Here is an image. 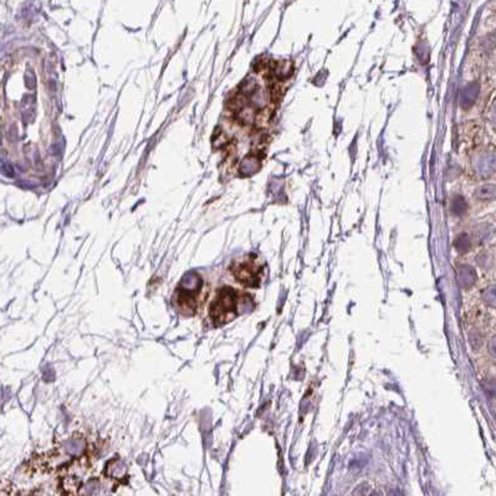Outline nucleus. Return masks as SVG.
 <instances>
[{
    "label": "nucleus",
    "mask_w": 496,
    "mask_h": 496,
    "mask_svg": "<svg viewBox=\"0 0 496 496\" xmlns=\"http://www.w3.org/2000/svg\"><path fill=\"white\" fill-rule=\"evenodd\" d=\"M239 296L233 289H222L210 308V316L216 325H223L232 321L239 313Z\"/></svg>",
    "instance_id": "f257e3e1"
},
{
    "label": "nucleus",
    "mask_w": 496,
    "mask_h": 496,
    "mask_svg": "<svg viewBox=\"0 0 496 496\" xmlns=\"http://www.w3.org/2000/svg\"><path fill=\"white\" fill-rule=\"evenodd\" d=\"M234 275L238 279V281H240L241 284L246 286L255 288L260 283L259 267L254 264H250V262H243V264L238 265L234 270Z\"/></svg>",
    "instance_id": "f03ea898"
},
{
    "label": "nucleus",
    "mask_w": 496,
    "mask_h": 496,
    "mask_svg": "<svg viewBox=\"0 0 496 496\" xmlns=\"http://www.w3.org/2000/svg\"><path fill=\"white\" fill-rule=\"evenodd\" d=\"M458 281H459L460 286L464 289H469L475 284L476 281V272L469 265H462L458 267Z\"/></svg>",
    "instance_id": "7ed1b4c3"
},
{
    "label": "nucleus",
    "mask_w": 496,
    "mask_h": 496,
    "mask_svg": "<svg viewBox=\"0 0 496 496\" xmlns=\"http://www.w3.org/2000/svg\"><path fill=\"white\" fill-rule=\"evenodd\" d=\"M200 286H202V279L199 278V275H198L197 272L192 271L184 276L183 280H182L181 289H179V290L193 294V292L199 290Z\"/></svg>",
    "instance_id": "20e7f679"
},
{
    "label": "nucleus",
    "mask_w": 496,
    "mask_h": 496,
    "mask_svg": "<svg viewBox=\"0 0 496 496\" xmlns=\"http://www.w3.org/2000/svg\"><path fill=\"white\" fill-rule=\"evenodd\" d=\"M107 475L115 479H121L127 473V466L120 459H112L106 465Z\"/></svg>",
    "instance_id": "39448f33"
},
{
    "label": "nucleus",
    "mask_w": 496,
    "mask_h": 496,
    "mask_svg": "<svg viewBox=\"0 0 496 496\" xmlns=\"http://www.w3.org/2000/svg\"><path fill=\"white\" fill-rule=\"evenodd\" d=\"M86 448V443L84 439L81 438H72L69 439L65 444H64V450L66 454L72 455V457H77V455L82 454Z\"/></svg>",
    "instance_id": "423d86ee"
},
{
    "label": "nucleus",
    "mask_w": 496,
    "mask_h": 496,
    "mask_svg": "<svg viewBox=\"0 0 496 496\" xmlns=\"http://www.w3.org/2000/svg\"><path fill=\"white\" fill-rule=\"evenodd\" d=\"M274 72L278 79L285 80L290 76L291 71H292V66L289 61H281V63L276 64V66L274 69Z\"/></svg>",
    "instance_id": "0eeeda50"
},
{
    "label": "nucleus",
    "mask_w": 496,
    "mask_h": 496,
    "mask_svg": "<svg viewBox=\"0 0 496 496\" xmlns=\"http://www.w3.org/2000/svg\"><path fill=\"white\" fill-rule=\"evenodd\" d=\"M476 197L480 200H492L495 198V187L492 184L490 186H484L480 187V188L476 190Z\"/></svg>",
    "instance_id": "6e6552de"
},
{
    "label": "nucleus",
    "mask_w": 496,
    "mask_h": 496,
    "mask_svg": "<svg viewBox=\"0 0 496 496\" xmlns=\"http://www.w3.org/2000/svg\"><path fill=\"white\" fill-rule=\"evenodd\" d=\"M100 482H98V480H90V481H87L86 482V485L84 487H82V490H81V492H82V496H93V495H96L97 494L98 491H100Z\"/></svg>",
    "instance_id": "1a4fd4ad"
},
{
    "label": "nucleus",
    "mask_w": 496,
    "mask_h": 496,
    "mask_svg": "<svg viewBox=\"0 0 496 496\" xmlns=\"http://www.w3.org/2000/svg\"><path fill=\"white\" fill-rule=\"evenodd\" d=\"M466 202L463 199L462 197H455L452 202V210L454 211L455 214L460 215V214L465 213L466 210Z\"/></svg>",
    "instance_id": "9d476101"
},
{
    "label": "nucleus",
    "mask_w": 496,
    "mask_h": 496,
    "mask_svg": "<svg viewBox=\"0 0 496 496\" xmlns=\"http://www.w3.org/2000/svg\"><path fill=\"white\" fill-rule=\"evenodd\" d=\"M455 246H457L458 251L460 253H465V251L469 250L470 248V241H469V238L466 235H460L458 238L457 241H455Z\"/></svg>",
    "instance_id": "9b49d317"
},
{
    "label": "nucleus",
    "mask_w": 496,
    "mask_h": 496,
    "mask_svg": "<svg viewBox=\"0 0 496 496\" xmlns=\"http://www.w3.org/2000/svg\"><path fill=\"white\" fill-rule=\"evenodd\" d=\"M42 376H44V380H46V382H51V380L55 379V371H53L52 366L46 364L42 369Z\"/></svg>",
    "instance_id": "f8f14e48"
},
{
    "label": "nucleus",
    "mask_w": 496,
    "mask_h": 496,
    "mask_svg": "<svg viewBox=\"0 0 496 496\" xmlns=\"http://www.w3.org/2000/svg\"><path fill=\"white\" fill-rule=\"evenodd\" d=\"M484 299L487 302V305H490L491 307H495V289L491 288L485 292Z\"/></svg>",
    "instance_id": "ddd939ff"
}]
</instances>
